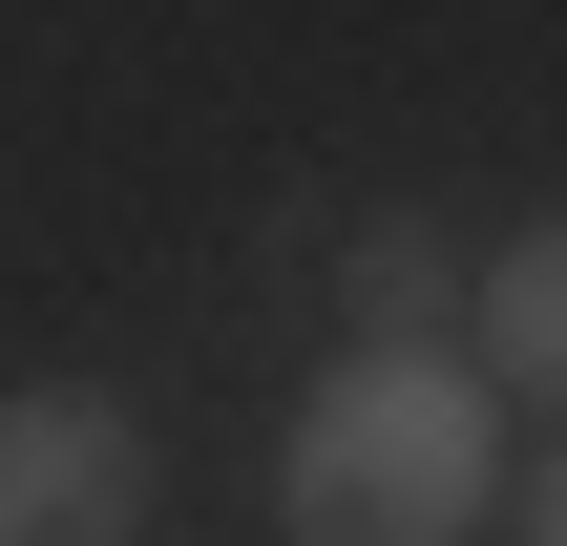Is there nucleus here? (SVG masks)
<instances>
[{"label":"nucleus","mask_w":567,"mask_h":546,"mask_svg":"<svg viewBox=\"0 0 567 546\" xmlns=\"http://www.w3.org/2000/svg\"><path fill=\"white\" fill-rule=\"evenodd\" d=\"M526 546H567V463H547V484H526Z\"/></svg>","instance_id":"obj_5"},{"label":"nucleus","mask_w":567,"mask_h":546,"mask_svg":"<svg viewBox=\"0 0 567 546\" xmlns=\"http://www.w3.org/2000/svg\"><path fill=\"white\" fill-rule=\"evenodd\" d=\"M484 484H505V400H484V358H379V337L295 400V463H274L295 546H463Z\"/></svg>","instance_id":"obj_1"},{"label":"nucleus","mask_w":567,"mask_h":546,"mask_svg":"<svg viewBox=\"0 0 567 546\" xmlns=\"http://www.w3.org/2000/svg\"><path fill=\"white\" fill-rule=\"evenodd\" d=\"M484 379L505 400H567V210L484 253Z\"/></svg>","instance_id":"obj_3"},{"label":"nucleus","mask_w":567,"mask_h":546,"mask_svg":"<svg viewBox=\"0 0 567 546\" xmlns=\"http://www.w3.org/2000/svg\"><path fill=\"white\" fill-rule=\"evenodd\" d=\"M147 526V421L126 400H0V546H126Z\"/></svg>","instance_id":"obj_2"},{"label":"nucleus","mask_w":567,"mask_h":546,"mask_svg":"<svg viewBox=\"0 0 567 546\" xmlns=\"http://www.w3.org/2000/svg\"><path fill=\"white\" fill-rule=\"evenodd\" d=\"M442 295H463L442 231H358V316H379V358H442Z\"/></svg>","instance_id":"obj_4"}]
</instances>
